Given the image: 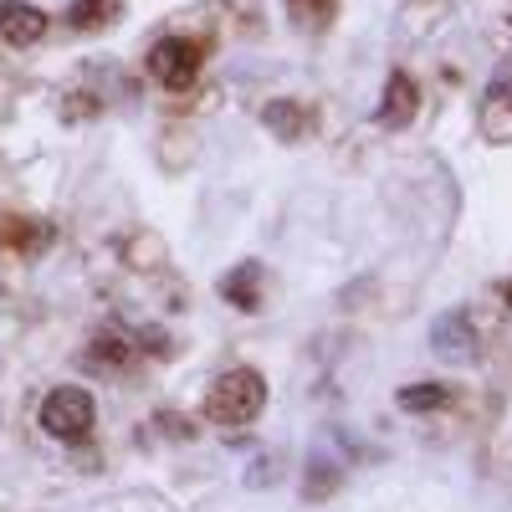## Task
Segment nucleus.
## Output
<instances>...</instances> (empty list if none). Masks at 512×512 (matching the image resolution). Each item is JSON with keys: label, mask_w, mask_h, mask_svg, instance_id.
I'll use <instances>...</instances> for the list:
<instances>
[{"label": "nucleus", "mask_w": 512, "mask_h": 512, "mask_svg": "<svg viewBox=\"0 0 512 512\" xmlns=\"http://www.w3.org/2000/svg\"><path fill=\"white\" fill-rule=\"evenodd\" d=\"M507 303H512V282H507Z\"/></svg>", "instance_id": "12"}, {"label": "nucleus", "mask_w": 512, "mask_h": 512, "mask_svg": "<svg viewBox=\"0 0 512 512\" xmlns=\"http://www.w3.org/2000/svg\"><path fill=\"white\" fill-rule=\"evenodd\" d=\"M451 400L446 384H405L400 390V410H441Z\"/></svg>", "instance_id": "9"}, {"label": "nucleus", "mask_w": 512, "mask_h": 512, "mask_svg": "<svg viewBox=\"0 0 512 512\" xmlns=\"http://www.w3.org/2000/svg\"><path fill=\"white\" fill-rule=\"evenodd\" d=\"M47 36V16L26 0H0V41H11V47H36V41Z\"/></svg>", "instance_id": "4"}, {"label": "nucleus", "mask_w": 512, "mask_h": 512, "mask_svg": "<svg viewBox=\"0 0 512 512\" xmlns=\"http://www.w3.org/2000/svg\"><path fill=\"white\" fill-rule=\"evenodd\" d=\"M431 344H436V354H456V359H477V338H472V323H466L461 313H451V318H441L436 323V333H431Z\"/></svg>", "instance_id": "5"}, {"label": "nucleus", "mask_w": 512, "mask_h": 512, "mask_svg": "<svg viewBox=\"0 0 512 512\" xmlns=\"http://www.w3.org/2000/svg\"><path fill=\"white\" fill-rule=\"evenodd\" d=\"M262 405H267V379L256 369L221 374L216 384H210V400H205L210 420H221V425H246V420L262 415Z\"/></svg>", "instance_id": "1"}, {"label": "nucleus", "mask_w": 512, "mask_h": 512, "mask_svg": "<svg viewBox=\"0 0 512 512\" xmlns=\"http://www.w3.org/2000/svg\"><path fill=\"white\" fill-rule=\"evenodd\" d=\"M333 6H338V0H287V11L303 21V26H313V31L333 16Z\"/></svg>", "instance_id": "10"}, {"label": "nucleus", "mask_w": 512, "mask_h": 512, "mask_svg": "<svg viewBox=\"0 0 512 512\" xmlns=\"http://www.w3.org/2000/svg\"><path fill=\"white\" fill-rule=\"evenodd\" d=\"M98 364H118V359H128V349H118L113 344V338H103V344H98V354H93Z\"/></svg>", "instance_id": "11"}, {"label": "nucleus", "mask_w": 512, "mask_h": 512, "mask_svg": "<svg viewBox=\"0 0 512 512\" xmlns=\"http://www.w3.org/2000/svg\"><path fill=\"white\" fill-rule=\"evenodd\" d=\"M149 77L159 82V88H190V82L200 77V47L190 36H164L149 47Z\"/></svg>", "instance_id": "3"}, {"label": "nucleus", "mask_w": 512, "mask_h": 512, "mask_svg": "<svg viewBox=\"0 0 512 512\" xmlns=\"http://www.w3.org/2000/svg\"><path fill=\"white\" fill-rule=\"evenodd\" d=\"M118 11H123V0H72L67 21H72L77 31H98V26L118 21Z\"/></svg>", "instance_id": "7"}, {"label": "nucleus", "mask_w": 512, "mask_h": 512, "mask_svg": "<svg viewBox=\"0 0 512 512\" xmlns=\"http://www.w3.org/2000/svg\"><path fill=\"white\" fill-rule=\"evenodd\" d=\"M98 420V405L88 390H77V384H62V390H52L47 400H41V431L57 436V441H82L93 431Z\"/></svg>", "instance_id": "2"}, {"label": "nucleus", "mask_w": 512, "mask_h": 512, "mask_svg": "<svg viewBox=\"0 0 512 512\" xmlns=\"http://www.w3.org/2000/svg\"><path fill=\"white\" fill-rule=\"evenodd\" d=\"M410 113H415V82H410L405 72H395V77H390V88H384V108H379V123L400 128V123H405Z\"/></svg>", "instance_id": "6"}, {"label": "nucleus", "mask_w": 512, "mask_h": 512, "mask_svg": "<svg viewBox=\"0 0 512 512\" xmlns=\"http://www.w3.org/2000/svg\"><path fill=\"white\" fill-rule=\"evenodd\" d=\"M221 292L231 297L236 308H256V297H262V267L256 262H246V267H236L226 282H221Z\"/></svg>", "instance_id": "8"}]
</instances>
